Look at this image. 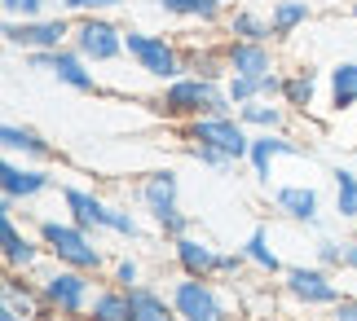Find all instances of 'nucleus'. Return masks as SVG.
I'll return each mask as SVG.
<instances>
[{
    "instance_id": "nucleus-1",
    "label": "nucleus",
    "mask_w": 357,
    "mask_h": 321,
    "mask_svg": "<svg viewBox=\"0 0 357 321\" xmlns=\"http://www.w3.org/2000/svg\"><path fill=\"white\" fill-rule=\"evenodd\" d=\"M150 106L168 123H190L199 115H229L234 110V102L225 93V79H203V75H190V71L163 84Z\"/></svg>"
},
{
    "instance_id": "nucleus-2",
    "label": "nucleus",
    "mask_w": 357,
    "mask_h": 321,
    "mask_svg": "<svg viewBox=\"0 0 357 321\" xmlns=\"http://www.w3.org/2000/svg\"><path fill=\"white\" fill-rule=\"evenodd\" d=\"M168 295H172V308L181 321H238V317H247L243 304L229 295V286L221 277L176 273L168 282Z\"/></svg>"
},
{
    "instance_id": "nucleus-3",
    "label": "nucleus",
    "mask_w": 357,
    "mask_h": 321,
    "mask_svg": "<svg viewBox=\"0 0 357 321\" xmlns=\"http://www.w3.org/2000/svg\"><path fill=\"white\" fill-rule=\"evenodd\" d=\"M36 233H40V242H45L49 260L71 264V269H84V273H106V269H111V256L98 246V233H89L84 225H75L71 216H66V220H58V216L36 220Z\"/></svg>"
},
{
    "instance_id": "nucleus-4",
    "label": "nucleus",
    "mask_w": 357,
    "mask_h": 321,
    "mask_svg": "<svg viewBox=\"0 0 357 321\" xmlns=\"http://www.w3.org/2000/svg\"><path fill=\"white\" fill-rule=\"evenodd\" d=\"M93 277L98 273H84V269H71V264L49 260L45 269L36 273V282H40L45 304L58 313V321H89V304H93V290H98Z\"/></svg>"
},
{
    "instance_id": "nucleus-5",
    "label": "nucleus",
    "mask_w": 357,
    "mask_h": 321,
    "mask_svg": "<svg viewBox=\"0 0 357 321\" xmlns=\"http://www.w3.org/2000/svg\"><path fill=\"white\" fill-rule=\"evenodd\" d=\"M123 49H128V62L142 75H150L155 84H168L176 75H185V53L172 36L163 31H142V26H123Z\"/></svg>"
},
{
    "instance_id": "nucleus-6",
    "label": "nucleus",
    "mask_w": 357,
    "mask_h": 321,
    "mask_svg": "<svg viewBox=\"0 0 357 321\" xmlns=\"http://www.w3.org/2000/svg\"><path fill=\"white\" fill-rule=\"evenodd\" d=\"M278 290L291 308H305V313H318V308H335L344 299L335 273L322 269V264H287L282 277H278Z\"/></svg>"
},
{
    "instance_id": "nucleus-7",
    "label": "nucleus",
    "mask_w": 357,
    "mask_h": 321,
    "mask_svg": "<svg viewBox=\"0 0 357 321\" xmlns=\"http://www.w3.org/2000/svg\"><path fill=\"white\" fill-rule=\"evenodd\" d=\"M176 128H181L185 146H212V150H225L234 163H247L252 128L238 119V110H229V115H199L190 123H176Z\"/></svg>"
},
{
    "instance_id": "nucleus-8",
    "label": "nucleus",
    "mask_w": 357,
    "mask_h": 321,
    "mask_svg": "<svg viewBox=\"0 0 357 321\" xmlns=\"http://www.w3.org/2000/svg\"><path fill=\"white\" fill-rule=\"evenodd\" d=\"M71 26H75L71 13H45V18H5L0 36H5L9 49L40 53V49H62V45H71Z\"/></svg>"
},
{
    "instance_id": "nucleus-9",
    "label": "nucleus",
    "mask_w": 357,
    "mask_h": 321,
    "mask_svg": "<svg viewBox=\"0 0 357 321\" xmlns=\"http://www.w3.org/2000/svg\"><path fill=\"white\" fill-rule=\"evenodd\" d=\"M71 45L84 53L93 66H111V62H119L123 53H128L123 49V26L111 22V13H84V18H75Z\"/></svg>"
},
{
    "instance_id": "nucleus-10",
    "label": "nucleus",
    "mask_w": 357,
    "mask_h": 321,
    "mask_svg": "<svg viewBox=\"0 0 357 321\" xmlns=\"http://www.w3.org/2000/svg\"><path fill=\"white\" fill-rule=\"evenodd\" d=\"M26 66L31 71H49L58 84L75 93H102L98 84V71H93V62L79 53L75 45H62V49H40V53H26Z\"/></svg>"
},
{
    "instance_id": "nucleus-11",
    "label": "nucleus",
    "mask_w": 357,
    "mask_h": 321,
    "mask_svg": "<svg viewBox=\"0 0 357 321\" xmlns=\"http://www.w3.org/2000/svg\"><path fill=\"white\" fill-rule=\"evenodd\" d=\"M58 180H53L49 167H40V163H22V159H9L0 163V198H13V203H36L40 194H49Z\"/></svg>"
},
{
    "instance_id": "nucleus-12",
    "label": "nucleus",
    "mask_w": 357,
    "mask_h": 321,
    "mask_svg": "<svg viewBox=\"0 0 357 321\" xmlns=\"http://www.w3.org/2000/svg\"><path fill=\"white\" fill-rule=\"evenodd\" d=\"M0 251H5V269H18V273H40L49 260L45 242H40V233L31 229H18V220H13L9 212H0Z\"/></svg>"
},
{
    "instance_id": "nucleus-13",
    "label": "nucleus",
    "mask_w": 357,
    "mask_h": 321,
    "mask_svg": "<svg viewBox=\"0 0 357 321\" xmlns=\"http://www.w3.org/2000/svg\"><path fill=\"white\" fill-rule=\"evenodd\" d=\"M132 198L150 216V225H155L159 216H168V212L181 207V176H176L172 167H155V172H146L142 180H137Z\"/></svg>"
},
{
    "instance_id": "nucleus-14",
    "label": "nucleus",
    "mask_w": 357,
    "mask_h": 321,
    "mask_svg": "<svg viewBox=\"0 0 357 321\" xmlns=\"http://www.w3.org/2000/svg\"><path fill=\"white\" fill-rule=\"evenodd\" d=\"M300 155H305V146H300L291 132H252L247 167H252V176L260 180V185H269V180H273V163H278V159H300Z\"/></svg>"
},
{
    "instance_id": "nucleus-15",
    "label": "nucleus",
    "mask_w": 357,
    "mask_h": 321,
    "mask_svg": "<svg viewBox=\"0 0 357 321\" xmlns=\"http://www.w3.org/2000/svg\"><path fill=\"white\" fill-rule=\"evenodd\" d=\"M172 269L176 273H190V277H216L221 269V246L212 238H203V233H181V238H172Z\"/></svg>"
},
{
    "instance_id": "nucleus-16",
    "label": "nucleus",
    "mask_w": 357,
    "mask_h": 321,
    "mask_svg": "<svg viewBox=\"0 0 357 321\" xmlns=\"http://www.w3.org/2000/svg\"><path fill=\"white\" fill-rule=\"evenodd\" d=\"M225 62L229 75H269L278 71V53H273L269 40H225Z\"/></svg>"
},
{
    "instance_id": "nucleus-17",
    "label": "nucleus",
    "mask_w": 357,
    "mask_h": 321,
    "mask_svg": "<svg viewBox=\"0 0 357 321\" xmlns=\"http://www.w3.org/2000/svg\"><path fill=\"white\" fill-rule=\"evenodd\" d=\"M273 207L296 225H309V229L322 225V194L313 185H278L273 189Z\"/></svg>"
},
{
    "instance_id": "nucleus-18",
    "label": "nucleus",
    "mask_w": 357,
    "mask_h": 321,
    "mask_svg": "<svg viewBox=\"0 0 357 321\" xmlns=\"http://www.w3.org/2000/svg\"><path fill=\"white\" fill-rule=\"evenodd\" d=\"M62 207H66V216L75 220V225H84L89 233H106V203L102 194H93V189H84V185H62Z\"/></svg>"
},
{
    "instance_id": "nucleus-19",
    "label": "nucleus",
    "mask_w": 357,
    "mask_h": 321,
    "mask_svg": "<svg viewBox=\"0 0 357 321\" xmlns=\"http://www.w3.org/2000/svg\"><path fill=\"white\" fill-rule=\"evenodd\" d=\"M0 150L9 159H22V163H49L53 159V146L36 128H26V123H5L0 128Z\"/></svg>"
},
{
    "instance_id": "nucleus-20",
    "label": "nucleus",
    "mask_w": 357,
    "mask_h": 321,
    "mask_svg": "<svg viewBox=\"0 0 357 321\" xmlns=\"http://www.w3.org/2000/svg\"><path fill=\"white\" fill-rule=\"evenodd\" d=\"M128 299H132V321H181L172 308L168 286L137 282V286H128Z\"/></svg>"
},
{
    "instance_id": "nucleus-21",
    "label": "nucleus",
    "mask_w": 357,
    "mask_h": 321,
    "mask_svg": "<svg viewBox=\"0 0 357 321\" xmlns=\"http://www.w3.org/2000/svg\"><path fill=\"white\" fill-rule=\"evenodd\" d=\"M318 93H322V71L318 66H296L291 75L282 79V102L296 110V115H309L318 106Z\"/></svg>"
},
{
    "instance_id": "nucleus-22",
    "label": "nucleus",
    "mask_w": 357,
    "mask_h": 321,
    "mask_svg": "<svg viewBox=\"0 0 357 321\" xmlns=\"http://www.w3.org/2000/svg\"><path fill=\"white\" fill-rule=\"evenodd\" d=\"M291 115H296V110L287 106V102H273V97H256V102L238 106V119H243L252 132H287Z\"/></svg>"
},
{
    "instance_id": "nucleus-23",
    "label": "nucleus",
    "mask_w": 357,
    "mask_h": 321,
    "mask_svg": "<svg viewBox=\"0 0 357 321\" xmlns=\"http://www.w3.org/2000/svg\"><path fill=\"white\" fill-rule=\"evenodd\" d=\"M221 31H225V40H273L269 13H260L252 5H229Z\"/></svg>"
},
{
    "instance_id": "nucleus-24",
    "label": "nucleus",
    "mask_w": 357,
    "mask_h": 321,
    "mask_svg": "<svg viewBox=\"0 0 357 321\" xmlns=\"http://www.w3.org/2000/svg\"><path fill=\"white\" fill-rule=\"evenodd\" d=\"M181 53H185V71H190V75H203V79H229L225 40H221V45L195 40V45H181Z\"/></svg>"
},
{
    "instance_id": "nucleus-25",
    "label": "nucleus",
    "mask_w": 357,
    "mask_h": 321,
    "mask_svg": "<svg viewBox=\"0 0 357 321\" xmlns=\"http://www.w3.org/2000/svg\"><path fill=\"white\" fill-rule=\"evenodd\" d=\"M159 13H172L181 22H199V26H221L225 22V5L221 0H150Z\"/></svg>"
},
{
    "instance_id": "nucleus-26",
    "label": "nucleus",
    "mask_w": 357,
    "mask_h": 321,
    "mask_svg": "<svg viewBox=\"0 0 357 321\" xmlns=\"http://www.w3.org/2000/svg\"><path fill=\"white\" fill-rule=\"evenodd\" d=\"M89 321H132V299H128V290L115 286V282H98V290H93V304H89Z\"/></svg>"
},
{
    "instance_id": "nucleus-27",
    "label": "nucleus",
    "mask_w": 357,
    "mask_h": 321,
    "mask_svg": "<svg viewBox=\"0 0 357 321\" xmlns=\"http://www.w3.org/2000/svg\"><path fill=\"white\" fill-rule=\"evenodd\" d=\"M326 106H331V115L357 106V62H335L326 71Z\"/></svg>"
},
{
    "instance_id": "nucleus-28",
    "label": "nucleus",
    "mask_w": 357,
    "mask_h": 321,
    "mask_svg": "<svg viewBox=\"0 0 357 321\" xmlns=\"http://www.w3.org/2000/svg\"><path fill=\"white\" fill-rule=\"evenodd\" d=\"M243 256H247V264H252L256 273H265V277H282V269H287V264L278 260V251H273V242H269V229L265 225H256L252 233H247Z\"/></svg>"
},
{
    "instance_id": "nucleus-29",
    "label": "nucleus",
    "mask_w": 357,
    "mask_h": 321,
    "mask_svg": "<svg viewBox=\"0 0 357 321\" xmlns=\"http://www.w3.org/2000/svg\"><path fill=\"white\" fill-rule=\"evenodd\" d=\"M309 18H313V5H309V0H269V26H273V40L296 36Z\"/></svg>"
},
{
    "instance_id": "nucleus-30",
    "label": "nucleus",
    "mask_w": 357,
    "mask_h": 321,
    "mask_svg": "<svg viewBox=\"0 0 357 321\" xmlns=\"http://www.w3.org/2000/svg\"><path fill=\"white\" fill-rule=\"evenodd\" d=\"M331 194H335V216L340 220H357V172L340 163L331 172Z\"/></svg>"
},
{
    "instance_id": "nucleus-31",
    "label": "nucleus",
    "mask_w": 357,
    "mask_h": 321,
    "mask_svg": "<svg viewBox=\"0 0 357 321\" xmlns=\"http://www.w3.org/2000/svg\"><path fill=\"white\" fill-rule=\"evenodd\" d=\"M106 233L132 242V238H142V220H137V212H128L123 203H111V207H106Z\"/></svg>"
},
{
    "instance_id": "nucleus-32",
    "label": "nucleus",
    "mask_w": 357,
    "mask_h": 321,
    "mask_svg": "<svg viewBox=\"0 0 357 321\" xmlns=\"http://www.w3.org/2000/svg\"><path fill=\"white\" fill-rule=\"evenodd\" d=\"M106 282H115V286H137V282H146L142 277V260L137 256H128V251H123V256H111V269H106Z\"/></svg>"
},
{
    "instance_id": "nucleus-33",
    "label": "nucleus",
    "mask_w": 357,
    "mask_h": 321,
    "mask_svg": "<svg viewBox=\"0 0 357 321\" xmlns=\"http://www.w3.org/2000/svg\"><path fill=\"white\" fill-rule=\"evenodd\" d=\"M313 264L331 273H344V238H318L313 242Z\"/></svg>"
},
{
    "instance_id": "nucleus-34",
    "label": "nucleus",
    "mask_w": 357,
    "mask_h": 321,
    "mask_svg": "<svg viewBox=\"0 0 357 321\" xmlns=\"http://www.w3.org/2000/svg\"><path fill=\"white\" fill-rule=\"evenodd\" d=\"M185 155L195 159L199 167H208V172H221V176L234 172V159H229L225 150H212V146H185Z\"/></svg>"
},
{
    "instance_id": "nucleus-35",
    "label": "nucleus",
    "mask_w": 357,
    "mask_h": 321,
    "mask_svg": "<svg viewBox=\"0 0 357 321\" xmlns=\"http://www.w3.org/2000/svg\"><path fill=\"white\" fill-rule=\"evenodd\" d=\"M225 93H229V102H234V110H238V106H247V102H256V97H260V79L256 75H229L225 79Z\"/></svg>"
},
{
    "instance_id": "nucleus-36",
    "label": "nucleus",
    "mask_w": 357,
    "mask_h": 321,
    "mask_svg": "<svg viewBox=\"0 0 357 321\" xmlns=\"http://www.w3.org/2000/svg\"><path fill=\"white\" fill-rule=\"evenodd\" d=\"M155 229L163 233V242H172V238H181V233L195 229V216L176 207V212H168V216H159V220H155Z\"/></svg>"
},
{
    "instance_id": "nucleus-37",
    "label": "nucleus",
    "mask_w": 357,
    "mask_h": 321,
    "mask_svg": "<svg viewBox=\"0 0 357 321\" xmlns=\"http://www.w3.org/2000/svg\"><path fill=\"white\" fill-rule=\"evenodd\" d=\"M123 9V0H62V13L71 18H84V13H115Z\"/></svg>"
},
{
    "instance_id": "nucleus-38",
    "label": "nucleus",
    "mask_w": 357,
    "mask_h": 321,
    "mask_svg": "<svg viewBox=\"0 0 357 321\" xmlns=\"http://www.w3.org/2000/svg\"><path fill=\"white\" fill-rule=\"evenodd\" d=\"M243 269H252V264H247V256H243V246H238V251H221V269H216V277H221V282H238Z\"/></svg>"
},
{
    "instance_id": "nucleus-39",
    "label": "nucleus",
    "mask_w": 357,
    "mask_h": 321,
    "mask_svg": "<svg viewBox=\"0 0 357 321\" xmlns=\"http://www.w3.org/2000/svg\"><path fill=\"white\" fill-rule=\"evenodd\" d=\"M5 18H45V0H0Z\"/></svg>"
},
{
    "instance_id": "nucleus-40",
    "label": "nucleus",
    "mask_w": 357,
    "mask_h": 321,
    "mask_svg": "<svg viewBox=\"0 0 357 321\" xmlns=\"http://www.w3.org/2000/svg\"><path fill=\"white\" fill-rule=\"evenodd\" d=\"M326 321H357V295H344L335 308H326Z\"/></svg>"
},
{
    "instance_id": "nucleus-41",
    "label": "nucleus",
    "mask_w": 357,
    "mask_h": 321,
    "mask_svg": "<svg viewBox=\"0 0 357 321\" xmlns=\"http://www.w3.org/2000/svg\"><path fill=\"white\" fill-rule=\"evenodd\" d=\"M282 79L278 71H269V75H260V97H273V102H282Z\"/></svg>"
},
{
    "instance_id": "nucleus-42",
    "label": "nucleus",
    "mask_w": 357,
    "mask_h": 321,
    "mask_svg": "<svg viewBox=\"0 0 357 321\" xmlns=\"http://www.w3.org/2000/svg\"><path fill=\"white\" fill-rule=\"evenodd\" d=\"M344 273L357 277V238H344Z\"/></svg>"
},
{
    "instance_id": "nucleus-43",
    "label": "nucleus",
    "mask_w": 357,
    "mask_h": 321,
    "mask_svg": "<svg viewBox=\"0 0 357 321\" xmlns=\"http://www.w3.org/2000/svg\"><path fill=\"white\" fill-rule=\"evenodd\" d=\"M221 5H225V9H229V5H243V0H221Z\"/></svg>"
},
{
    "instance_id": "nucleus-44",
    "label": "nucleus",
    "mask_w": 357,
    "mask_h": 321,
    "mask_svg": "<svg viewBox=\"0 0 357 321\" xmlns=\"http://www.w3.org/2000/svg\"><path fill=\"white\" fill-rule=\"evenodd\" d=\"M349 13H353V18H357V0H353V5H349Z\"/></svg>"
}]
</instances>
